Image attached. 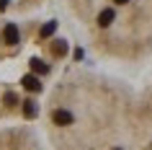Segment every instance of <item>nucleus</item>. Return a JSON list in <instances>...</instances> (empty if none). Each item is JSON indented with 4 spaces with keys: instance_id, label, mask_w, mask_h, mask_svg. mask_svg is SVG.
<instances>
[{
    "instance_id": "nucleus-1",
    "label": "nucleus",
    "mask_w": 152,
    "mask_h": 150,
    "mask_svg": "<svg viewBox=\"0 0 152 150\" xmlns=\"http://www.w3.org/2000/svg\"><path fill=\"white\" fill-rule=\"evenodd\" d=\"M41 134L49 150H152V72L142 86L67 72L49 91Z\"/></svg>"
},
{
    "instance_id": "nucleus-2",
    "label": "nucleus",
    "mask_w": 152,
    "mask_h": 150,
    "mask_svg": "<svg viewBox=\"0 0 152 150\" xmlns=\"http://www.w3.org/2000/svg\"><path fill=\"white\" fill-rule=\"evenodd\" d=\"M62 5L101 60L124 67L152 60V0H62Z\"/></svg>"
},
{
    "instance_id": "nucleus-3",
    "label": "nucleus",
    "mask_w": 152,
    "mask_h": 150,
    "mask_svg": "<svg viewBox=\"0 0 152 150\" xmlns=\"http://www.w3.org/2000/svg\"><path fill=\"white\" fill-rule=\"evenodd\" d=\"M0 150H49V145L31 124H0Z\"/></svg>"
}]
</instances>
